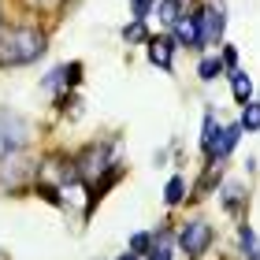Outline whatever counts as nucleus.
Returning <instances> with one entry per match:
<instances>
[{
    "label": "nucleus",
    "instance_id": "nucleus-1",
    "mask_svg": "<svg viewBox=\"0 0 260 260\" xmlns=\"http://www.w3.org/2000/svg\"><path fill=\"white\" fill-rule=\"evenodd\" d=\"M45 52V34L34 26H15L0 34V67H22L34 63Z\"/></svg>",
    "mask_w": 260,
    "mask_h": 260
},
{
    "label": "nucleus",
    "instance_id": "nucleus-2",
    "mask_svg": "<svg viewBox=\"0 0 260 260\" xmlns=\"http://www.w3.org/2000/svg\"><path fill=\"white\" fill-rule=\"evenodd\" d=\"M26 138H30L26 119L15 115V112H8V108H0V160L15 156V152L26 145Z\"/></svg>",
    "mask_w": 260,
    "mask_h": 260
},
{
    "label": "nucleus",
    "instance_id": "nucleus-3",
    "mask_svg": "<svg viewBox=\"0 0 260 260\" xmlns=\"http://www.w3.org/2000/svg\"><path fill=\"white\" fill-rule=\"evenodd\" d=\"M112 168H115V164H112V149L108 145H89L75 160L78 179H101V171H112Z\"/></svg>",
    "mask_w": 260,
    "mask_h": 260
},
{
    "label": "nucleus",
    "instance_id": "nucleus-4",
    "mask_svg": "<svg viewBox=\"0 0 260 260\" xmlns=\"http://www.w3.org/2000/svg\"><path fill=\"white\" fill-rule=\"evenodd\" d=\"M208 242H212V227H208L205 219L186 223L182 234H179V245H182V253L190 256V260H197L201 253H205V249H208Z\"/></svg>",
    "mask_w": 260,
    "mask_h": 260
},
{
    "label": "nucleus",
    "instance_id": "nucleus-5",
    "mask_svg": "<svg viewBox=\"0 0 260 260\" xmlns=\"http://www.w3.org/2000/svg\"><path fill=\"white\" fill-rule=\"evenodd\" d=\"M175 38H179V45L201 49V45H205V26H201V15H182L179 22H175Z\"/></svg>",
    "mask_w": 260,
    "mask_h": 260
},
{
    "label": "nucleus",
    "instance_id": "nucleus-6",
    "mask_svg": "<svg viewBox=\"0 0 260 260\" xmlns=\"http://www.w3.org/2000/svg\"><path fill=\"white\" fill-rule=\"evenodd\" d=\"M201 15V26H205V41H219L223 38V8H205V11H197Z\"/></svg>",
    "mask_w": 260,
    "mask_h": 260
},
{
    "label": "nucleus",
    "instance_id": "nucleus-7",
    "mask_svg": "<svg viewBox=\"0 0 260 260\" xmlns=\"http://www.w3.org/2000/svg\"><path fill=\"white\" fill-rule=\"evenodd\" d=\"M171 49H175L171 38H149V60L164 71H171Z\"/></svg>",
    "mask_w": 260,
    "mask_h": 260
},
{
    "label": "nucleus",
    "instance_id": "nucleus-8",
    "mask_svg": "<svg viewBox=\"0 0 260 260\" xmlns=\"http://www.w3.org/2000/svg\"><path fill=\"white\" fill-rule=\"evenodd\" d=\"M238 138H242V123L223 126V134H219V141H216V152H212V160H223L234 145H238Z\"/></svg>",
    "mask_w": 260,
    "mask_h": 260
},
{
    "label": "nucleus",
    "instance_id": "nucleus-9",
    "mask_svg": "<svg viewBox=\"0 0 260 260\" xmlns=\"http://www.w3.org/2000/svg\"><path fill=\"white\" fill-rule=\"evenodd\" d=\"M231 89H234V101H238V104H249V97H253V78L242 75V71H231Z\"/></svg>",
    "mask_w": 260,
    "mask_h": 260
},
{
    "label": "nucleus",
    "instance_id": "nucleus-10",
    "mask_svg": "<svg viewBox=\"0 0 260 260\" xmlns=\"http://www.w3.org/2000/svg\"><path fill=\"white\" fill-rule=\"evenodd\" d=\"M242 205H245V190L238 182H227V186H223V208H227L231 216H238Z\"/></svg>",
    "mask_w": 260,
    "mask_h": 260
},
{
    "label": "nucleus",
    "instance_id": "nucleus-11",
    "mask_svg": "<svg viewBox=\"0 0 260 260\" xmlns=\"http://www.w3.org/2000/svg\"><path fill=\"white\" fill-rule=\"evenodd\" d=\"M219 134H223V130H216V115H205V138H201V145H205V152H208V156H212V152H216V141H219Z\"/></svg>",
    "mask_w": 260,
    "mask_h": 260
},
{
    "label": "nucleus",
    "instance_id": "nucleus-12",
    "mask_svg": "<svg viewBox=\"0 0 260 260\" xmlns=\"http://www.w3.org/2000/svg\"><path fill=\"white\" fill-rule=\"evenodd\" d=\"M179 4H182V0H160V4H156V11H160V22L175 26V22L182 19V15H179Z\"/></svg>",
    "mask_w": 260,
    "mask_h": 260
},
{
    "label": "nucleus",
    "instance_id": "nucleus-13",
    "mask_svg": "<svg viewBox=\"0 0 260 260\" xmlns=\"http://www.w3.org/2000/svg\"><path fill=\"white\" fill-rule=\"evenodd\" d=\"M238 238H242V249L249 260H260V242H256V234L249 227H238Z\"/></svg>",
    "mask_w": 260,
    "mask_h": 260
},
{
    "label": "nucleus",
    "instance_id": "nucleus-14",
    "mask_svg": "<svg viewBox=\"0 0 260 260\" xmlns=\"http://www.w3.org/2000/svg\"><path fill=\"white\" fill-rule=\"evenodd\" d=\"M182 193H186V182L179 179V175H175V179H171L168 186H164V201H168V205H179Z\"/></svg>",
    "mask_w": 260,
    "mask_h": 260
},
{
    "label": "nucleus",
    "instance_id": "nucleus-15",
    "mask_svg": "<svg viewBox=\"0 0 260 260\" xmlns=\"http://www.w3.org/2000/svg\"><path fill=\"white\" fill-rule=\"evenodd\" d=\"M242 130H260V104H245V112H242Z\"/></svg>",
    "mask_w": 260,
    "mask_h": 260
},
{
    "label": "nucleus",
    "instance_id": "nucleus-16",
    "mask_svg": "<svg viewBox=\"0 0 260 260\" xmlns=\"http://www.w3.org/2000/svg\"><path fill=\"white\" fill-rule=\"evenodd\" d=\"M223 71V60H216V56H208V60H201V67H197V75L205 78V82H212Z\"/></svg>",
    "mask_w": 260,
    "mask_h": 260
},
{
    "label": "nucleus",
    "instance_id": "nucleus-17",
    "mask_svg": "<svg viewBox=\"0 0 260 260\" xmlns=\"http://www.w3.org/2000/svg\"><path fill=\"white\" fill-rule=\"evenodd\" d=\"M123 38L126 41H145V19H130L123 26Z\"/></svg>",
    "mask_w": 260,
    "mask_h": 260
},
{
    "label": "nucleus",
    "instance_id": "nucleus-18",
    "mask_svg": "<svg viewBox=\"0 0 260 260\" xmlns=\"http://www.w3.org/2000/svg\"><path fill=\"white\" fill-rule=\"evenodd\" d=\"M149 249H152V234H130V253L145 256Z\"/></svg>",
    "mask_w": 260,
    "mask_h": 260
},
{
    "label": "nucleus",
    "instance_id": "nucleus-19",
    "mask_svg": "<svg viewBox=\"0 0 260 260\" xmlns=\"http://www.w3.org/2000/svg\"><path fill=\"white\" fill-rule=\"evenodd\" d=\"M63 82H67V86H78V82H82V63H67L63 67Z\"/></svg>",
    "mask_w": 260,
    "mask_h": 260
},
{
    "label": "nucleus",
    "instance_id": "nucleus-20",
    "mask_svg": "<svg viewBox=\"0 0 260 260\" xmlns=\"http://www.w3.org/2000/svg\"><path fill=\"white\" fill-rule=\"evenodd\" d=\"M152 4H156V0H130V11H134V19H145L149 11H152Z\"/></svg>",
    "mask_w": 260,
    "mask_h": 260
},
{
    "label": "nucleus",
    "instance_id": "nucleus-21",
    "mask_svg": "<svg viewBox=\"0 0 260 260\" xmlns=\"http://www.w3.org/2000/svg\"><path fill=\"white\" fill-rule=\"evenodd\" d=\"M38 193H41L45 201H49V205H63V197H60V190H56V186H49V182H45V186H38Z\"/></svg>",
    "mask_w": 260,
    "mask_h": 260
},
{
    "label": "nucleus",
    "instance_id": "nucleus-22",
    "mask_svg": "<svg viewBox=\"0 0 260 260\" xmlns=\"http://www.w3.org/2000/svg\"><path fill=\"white\" fill-rule=\"evenodd\" d=\"M63 82V67H56V71H49V78H45V89H56Z\"/></svg>",
    "mask_w": 260,
    "mask_h": 260
},
{
    "label": "nucleus",
    "instance_id": "nucleus-23",
    "mask_svg": "<svg viewBox=\"0 0 260 260\" xmlns=\"http://www.w3.org/2000/svg\"><path fill=\"white\" fill-rule=\"evenodd\" d=\"M234 63H238V52L227 49V52H223V67H231V71H234Z\"/></svg>",
    "mask_w": 260,
    "mask_h": 260
},
{
    "label": "nucleus",
    "instance_id": "nucleus-24",
    "mask_svg": "<svg viewBox=\"0 0 260 260\" xmlns=\"http://www.w3.org/2000/svg\"><path fill=\"white\" fill-rule=\"evenodd\" d=\"M26 4H30V8H52L56 0H26Z\"/></svg>",
    "mask_w": 260,
    "mask_h": 260
},
{
    "label": "nucleus",
    "instance_id": "nucleus-25",
    "mask_svg": "<svg viewBox=\"0 0 260 260\" xmlns=\"http://www.w3.org/2000/svg\"><path fill=\"white\" fill-rule=\"evenodd\" d=\"M119 260H141V256H138V253H126V256H119Z\"/></svg>",
    "mask_w": 260,
    "mask_h": 260
}]
</instances>
